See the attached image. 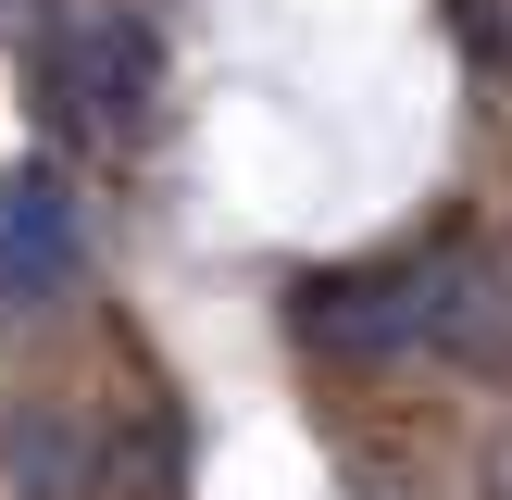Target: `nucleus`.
I'll list each match as a JSON object with an SVG mask.
<instances>
[{
	"instance_id": "3",
	"label": "nucleus",
	"mask_w": 512,
	"mask_h": 500,
	"mask_svg": "<svg viewBox=\"0 0 512 500\" xmlns=\"http://www.w3.org/2000/svg\"><path fill=\"white\" fill-rule=\"evenodd\" d=\"M150 63H163V50H150V25H125V13H75L63 25V100L88 125H125L150 100Z\"/></svg>"
},
{
	"instance_id": "1",
	"label": "nucleus",
	"mask_w": 512,
	"mask_h": 500,
	"mask_svg": "<svg viewBox=\"0 0 512 500\" xmlns=\"http://www.w3.org/2000/svg\"><path fill=\"white\" fill-rule=\"evenodd\" d=\"M438 300H450V263L313 275L300 288V338H325V350H413V338H438Z\"/></svg>"
},
{
	"instance_id": "2",
	"label": "nucleus",
	"mask_w": 512,
	"mask_h": 500,
	"mask_svg": "<svg viewBox=\"0 0 512 500\" xmlns=\"http://www.w3.org/2000/svg\"><path fill=\"white\" fill-rule=\"evenodd\" d=\"M75 275H88V238H75V200H63V175H0V288H25V300H63Z\"/></svg>"
}]
</instances>
